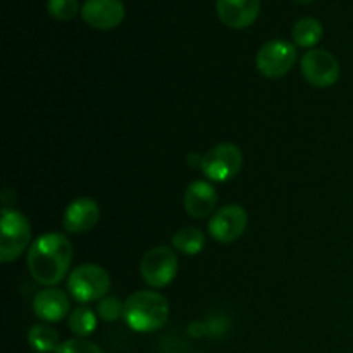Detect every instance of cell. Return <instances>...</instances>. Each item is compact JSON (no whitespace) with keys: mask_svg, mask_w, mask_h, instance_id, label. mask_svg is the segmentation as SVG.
I'll use <instances>...</instances> for the list:
<instances>
[{"mask_svg":"<svg viewBox=\"0 0 353 353\" xmlns=\"http://www.w3.org/2000/svg\"><path fill=\"white\" fill-rule=\"evenodd\" d=\"M72 261V245L64 233H45L28 248L26 265L31 278L52 288L68 274Z\"/></svg>","mask_w":353,"mask_h":353,"instance_id":"obj_1","label":"cell"},{"mask_svg":"<svg viewBox=\"0 0 353 353\" xmlns=\"http://www.w3.org/2000/svg\"><path fill=\"white\" fill-rule=\"evenodd\" d=\"M169 317V303L154 290H140L124 302L123 319L137 333H154L164 327Z\"/></svg>","mask_w":353,"mask_h":353,"instance_id":"obj_2","label":"cell"},{"mask_svg":"<svg viewBox=\"0 0 353 353\" xmlns=\"http://www.w3.org/2000/svg\"><path fill=\"white\" fill-rule=\"evenodd\" d=\"M31 240V224L23 212L2 209L0 224V259L3 264L17 261L26 252Z\"/></svg>","mask_w":353,"mask_h":353,"instance_id":"obj_3","label":"cell"},{"mask_svg":"<svg viewBox=\"0 0 353 353\" xmlns=\"http://www.w3.org/2000/svg\"><path fill=\"white\" fill-rule=\"evenodd\" d=\"M110 288V276L102 265L81 264L69 274V295L81 303L97 302L105 299Z\"/></svg>","mask_w":353,"mask_h":353,"instance_id":"obj_4","label":"cell"},{"mask_svg":"<svg viewBox=\"0 0 353 353\" xmlns=\"http://www.w3.org/2000/svg\"><path fill=\"white\" fill-rule=\"evenodd\" d=\"M243 168V152L234 143H219L207 150L202 159L203 176L216 183H226Z\"/></svg>","mask_w":353,"mask_h":353,"instance_id":"obj_5","label":"cell"},{"mask_svg":"<svg viewBox=\"0 0 353 353\" xmlns=\"http://www.w3.org/2000/svg\"><path fill=\"white\" fill-rule=\"evenodd\" d=\"M178 255L172 248L164 247V245L150 248L140 262L141 279L150 288H164L171 285L178 274Z\"/></svg>","mask_w":353,"mask_h":353,"instance_id":"obj_6","label":"cell"},{"mask_svg":"<svg viewBox=\"0 0 353 353\" xmlns=\"http://www.w3.org/2000/svg\"><path fill=\"white\" fill-rule=\"evenodd\" d=\"M296 57H299L296 45L278 38V40L268 41L259 48L255 65L262 76L269 79H278L292 71Z\"/></svg>","mask_w":353,"mask_h":353,"instance_id":"obj_7","label":"cell"},{"mask_svg":"<svg viewBox=\"0 0 353 353\" xmlns=\"http://www.w3.org/2000/svg\"><path fill=\"white\" fill-rule=\"evenodd\" d=\"M300 69H302V74L307 83L316 88H330V86L336 85L341 76L338 59L324 48H312L303 54L302 61H300Z\"/></svg>","mask_w":353,"mask_h":353,"instance_id":"obj_8","label":"cell"},{"mask_svg":"<svg viewBox=\"0 0 353 353\" xmlns=\"http://www.w3.org/2000/svg\"><path fill=\"white\" fill-rule=\"evenodd\" d=\"M248 226V212L238 203L221 207L210 216L207 231L217 243L230 245L245 233Z\"/></svg>","mask_w":353,"mask_h":353,"instance_id":"obj_9","label":"cell"},{"mask_svg":"<svg viewBox=\"0 0 353 353\" xmlns=\"http://www.w3.org/2000/svg\"><path fill=\"white\" fill-rule=\"evenodd\" d=\"M126 7L123 0H85L81 7V17L90 28L95 30H112L124 21Z\"/></svg>","mask_w":353,"mask_h":353,"instance_id":"obj_10","label":"cell"},{"mask_svg":"<svg viewBox=\"0 0 353 353\" xmlns=\"http://www.w3.org/2000/svg\"><path fill=\"white\" fill-rule=\"evenodd\" d=\"M100 219V207L99 203L88 196L76 199L65 207L62 224L68 233L81 234L88 233L97 226Z\"/></svg>","mask_w":353,"mask_h":353,"instance_id":"obj_11","label":"cell"},{"mask_svg":"<svg viewBox=\"0 0 353 353\" xmlns=\"http://www.w3.org/2000/svg\"><path fill=\"white\" fill-rule=\"evenodd\" d=\"M221 23L233 30H245L257 21L261 0H216Z\"/></svg>","mask_w":353,"mask_h":353,"instance_id":"obj_12","label":"cell"},{"mask_svg":"<svg viewBox=\"0 0 353 353\" xmlns=\"http://www.w3.org/2000/svg\"><path fill=\"white\" fill-rule=\"evenodd\" d=\"M71 302L68 293L59 288H45L33 299V312L45 323H61L69 316Z\"/></svg>","mask_w":353,"mask_h":353,"instance_id":"obj_13","label":"cell"},{"mask_svg":"<svg viewBox=\"0 0 353 353\" xmlns=\"http://www.w3.org/2000/svg\"><path fill=\"white\" fill-rule=\"evenodd\" d=\"M185 209L188 216L195 219H205L216 210L219 196H217L216 188L209 181H193L190 183L185 192Z\"/></svg>","mask_w":353,"mask_h":353,"instance_id":"obj_14","label":"cell"},{"mask_svg":"<svg viewBox=\"0 0 353 353\" xmlns=\"http://www.w3.org/2000/svg\"><path fill=\"white\" fill-rule=\"evenodd\" d=\"M324 33V28L321 24V21H317L316 17H302V19L296 21L292 28V38H293V43L296 47H302V48H310L316 47L317 43L321 41Z\"/></svg>","mask_w":353,"mask_h":353,"instance_id":"obj_15","label":"cell"},{"mask_svg":"<svg viewBox=\"0 0 353 353\" xmlns=\"http://www.w3.org/2000/svg\"><path fill=\"white\" fill-rule=\"evenodd\" d=\"M203 245H205V234L199 228L185 226L176 231L174 236H172V247H174V250L190 255V257L200 254L203 250Z\"/></svg>","mask_w":353,"mask_h":353,"instance_id":"obj_16","label":"cell"},{"mask_svg":"<svg viewBox=\"0 0 353 353\" xmlns=\"http://www.w3.org/2000/svg\"><path fill=\"white\" fill-rule=\"evenodd\" d=\"M28 343L38 353H55L57 348L61 347L59 333L52 326H47V324H34L30 333H28Z\"/></svg>","mask_w":353,"mask_h":353,"instance_id":"obj_17","label":"cell"},{"mask_svg":"<svg viewBox=\"0 0 353 353\" xmlns=\"http://www.w3.org/2000/svg\"><path fill=\"white\" fill-rule=\"evenodd\" d=\"M69 330L78 338H86L97 330V312L90 307H78L69 314Z\"/></svg>","mask_w":353,"mask_h":353,"instance_id":"obj_18","label":"cell"},{"mask_svg":"<svg viewBox=\"0 0 353 353\" xmlns=\"http://www.w3.org/2000/svg\"><path fill=\"white\" fill-rule=\"evenodd\" d=\"M47 10L57 21H71L79 12L78 0H48Z\"/></svg>","mask_w":353,"mask_h":353,"instance_id":"obj_19","label":"cell"},{"mask_svg":"<svg viewBox=\"0 0 353 353\" xmlns=\"http://www.w3.org/2000/svg\"><path fill=\"white\" fill-rule=\"evenodd\" d=\"M124 312V303L121 302L117 296H105V299L99 300L97 305V316L105 323H114L119 317H123Z\"/></svg>","mask_w":353,"mask_h":353,"instance_id":"obj_20","label":"cell"},{"mask_svg":"<svg viewBox=\"0 0 353 353\" xmlns=\"http://www.w3.org/2000/svg\"><path fill=\"white\" fill-rule=\"evenodd\" d=\"M55 353H103V350L86 338H72L61 343Z\"/></svg>","mask_w":353,"mask_h":353,"instance_id":"obj_21","label":"cell"},{"mask_svg":"<svg viewBox=\"0 0 353 353\" xmlns=\"http://www.w3.org/2000/svg\"><path fill=\"white\" fill-rule=\"evenodd\" d=\"M205 326L210 338H221L228 331V319L223 316H210L205 321Z\"/></svg>","mask_w":353,"mask_h":353,"instance_id":"obj_22","label":"cell"},{"mask_svg":"<svg viewBox=\"0 0 353 353\" xmlns=\"http://www.w3.org/2000/svg\"><path fill=\"white\" fill-rule=\"evenodd\" d=\"M202 159L203 154H190L188 155V164L190 168H195V169H202Z\"/></svg>","mask_w":353,"mask_h":353,"instance_id":"obj_23","label":"cell"},{"mask_svg":"<svg viewBox=\"0 0 353 353\" xmlns=\"http://www.w3.org/2000/svg\"><path fill=\"white\" fill-rule=\"evenodd\" d=\"M296 2H300V3H310V2H314V0H296Z\"/></svg>","mask_w":353,"mask_h":353,"instance_id":"obj_24","label":"cell"}]
</instances>
